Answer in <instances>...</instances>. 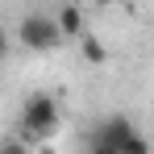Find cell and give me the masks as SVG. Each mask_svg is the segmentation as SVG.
Wrapping results in <instances>:
<instances>
[{"mask_svg":"<svg viewBox=\"0 0 154 154\" xmlns=\"http://www.w3.org/2000/svg\"><path fill=\"white\" fill-rule=\"evenodd\" d=\"M88 146H92L96 154H146L150 150V142L133 129L129 117H104L100 125L92 129Z\"/></svg>","mask_w":154,"mask_h":154,"instance_id":"cell-1","label":"cell"},{"mask_svg":"<svg viewBox=\"0 0 154 154\" xmlns=\"http://www.w3.org/2000/svg\"><path fill=\"white\" fill-rule=\"evenodd\" d=\"M17 125H21V137L25 142H38V137L54 133L58 129V100L46 96V92H33L21 104V112H17Z\"/></svg>","mask_w":154,"mask_h":154,"instance_id":"cell-2","label":"cell"},{"mask_svg":"<svg viewBox=\"0 0 154 154\" xmlns=\"http://www.w3.org/2000/svg\"><path fill=\"white\" fill-rule=\"evenodd\" d=\"M17 38H21V46L33 50V54H50V50L63 46V29H58V21H54L50 13H29V17H21Z\"/></svg>","mask_w":154,"mask_h":154,"instance_id":"cell-3","label":"cell"},{"mask_svg":"<svg viewBox=\"0 0 154 154\" xmlns=\"http://www.w3.org/2000/svg\"><path fill=\"white\" fill-rule=\"evenodd\" d=\"M54 21H58V29H63V38H79L83 33V13H79V4H63L58 13H54Z\"/></svg>","mask_w":154,"mask_h":154,"instance_id":"cell-4","label":"cell"},{"mask_svg":"<svg viewBox=\"0 0 154 154\" xmlns=\"http://www.w3.org/2000/svg\"><path fill=\"white\" fill-rule=\"evenodd\" d=\"M79 50H83V63H92V67H100V63H108V50H104V42L96 38V33H79Z\"/></svg>","mask_w":154,"mask_h":154,"instance_id":"cell-5","label":"cell"},{"mask_svg":"<svg viewBox=\"0 0 154 154\" xmlns=\"http://www.w3.org/2000/svg\"><path fill=\"white\" fill-rule=\"evenodd\" d=\"M4 58H8V33L0 29V63H4Z\"/></svg>","mask_w":154,"mask_h":154,"instance_id":"cell-6","label":"cell"}]
</instances>
